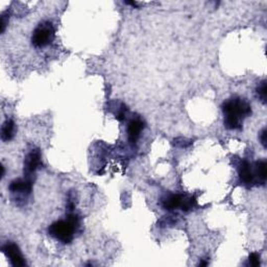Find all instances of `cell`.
Instances as JSON below:
<instances>
[{"mask_svg":"<svg viewBox=\"0 0 267 267\" xmlns=\"http://www.w3.org/2000/svg\"><path fill=\"white\" fill-rule=\"evenodd\" d=\"M41 166H42L41 152L39 148H35V150H32L25 157L24 172L27 175V177H29ZM29 179H31V177H29Z\"/></svg>","mask_w":267,"mask_h":267,"instance_id":"obj_6","label":"cell"},{"mask_svg":"<svg viewBox=\"0 0 267 267\" xmlns=\"http://www.w3.org/2000/svg\"><path fill=\"white\" fill-rule=\"evenodd\" d=\"M2 252L3 254L9 259V262L13 266L20 267V266H25L26 261L24 259V257L19 249V246L14 243V242H7L2 246Z\"/></svg>","mask_w":267,"mask_h":267,"instance_id":"obj_5","label":"cell"},{"mask_svg":"<svg viewBox=\"0 0 267 267\" xmlns=\"http://www.w3.org/2000/svg\"><path fill=\"white\" fill-rule=\"evenodd\" d=\"M260 140H261L262 145L264 147H266V130H265V128H264V130L260 134Z\"/></svg>","mask_w":267,"mask_h":267,"instance_id":"obj_14","label":"cell"},{"mask_svg":"<svg viewBox=\"0 0 267 267\" xmlns=\"http://www.w3.org/2000/svg\"><path fill=\"white\" fill-rule=\"evenodd\" d=\"M5 26H6V16H5V14H2V16H1V33H4Z\"/></svg>","mask_w":267,"mask_h":267,"instance_id":"obj_15","label":"cell"},{"mask_svg":"<svg viewBox=\"0 0 267 267\" xmlns=\"http://www.w3.org/2000/svg\"><path fill=\"white\" fill-rule=\"evenodd\" d=\"M144 128V122L137 118V119H133L127 126V136H128V141L132 144H135L138 139L140 138V135Z\"/></svg>","mask_w":267,"mask_h":267,"instance_id":"obj_8","label":"cell"},{"mask_svg":"<svg viewBox=\"0 0 267 267\" xmlns=\"http://www.w3.org/2000/svg\"><path fill=\"white\" fill-rule=\"evenodd\" d=\"M78 225V218L74 214H70L67 219L57 220L48 227V234L54 239L64 244L70 243L74 238V233Z\"/></svg>","mask_w":267,"mask_h":267,"instance_id":"obj_2","label":"cell"},{"mask_svg":"<svg viewBox=\"0 0 267 267\" xmlns=\"http://www.w3.org/2000/svg\"><path fill=\"white\" fill-rule=\"evenodd\" d=\"M8 190L12 193H24L31 194L33 191V181L29 177L26 179H16L11 182L8 186Z\"/></svg>","mask_w":267,"mask_h":267,"instance_id":"obj_7","label":"cell"},{"mask_svg":"<svg viewBox=\"0 0 267 267\" xmlns=\"http://www.w3.org/2000/svg\"><path fill=\"white\" fill-rule=\"evenodd\" d=\"M239 177L240 181L244 183L245 185H252L255 182V172L252 168V165L250 162H247L246 160L242 161L241 164L239 165V169H238Z\"/></svg>","mask_w":267,"mask_h":267,"instance_id":"obj_9","label":"cell"},{"mask_svg":"<svg viewBox=\"0 0 267 267\" xmlns=\"http://www.w3.org/2000/svg\"><path fill=\"white\" fill-rule=\"evenodd\" d=\"M15 135V122L12 119H6L1 127V140L3 142L11 141Z\"/></svg>","mask_w":267,"mask_h":267,"instance_id":"obj_10","label":"cell"},{"mask_svg":"<svg viewBox=\"0 0 267 267\" xmlns=\"http://www.w3.org/2000/svg\"><path fill=\"white\" fill-rule=\"evenodd\" d=\"M267 176V164L266 161H259L256 163V171H255V177L259 180L260 183L264 184L266 181Z\"/></svg>","mask_w":267,"mask_h":267,"instance_id":"obj_11","label":"cell"},{"mask_svg":"<svg viewBox=\"0 0 267 267\" xmlns=\"http://www.w3.org/2000/svg\"><path fill=\"white\" fill-rule=\"evenodd\" d=\"M55 38V31L51 21H43L33 32L32 43L36 48H44L51 44Z\"/></svg>","mask_w":267,"mask_h":267,"instance_id":"obj_3","label":"cell"},{"mask_svg":"<svg viewBox=\"0 0 267 267\" xmlns=\"http://www.w3.org/2000/svg\"><path fill=\"white\" fill-rule=\"evenodd\" d=\"M222 112L227 130H241L243 120L252 114V107L245 100L234 97L223 103Z\"/></svg>","mask_w":267,"mask_h":267,"instance_id":"obj_1","label":"cell"},{"mask_svg":"<svg viewBox=\"0 0 267 267\" xmlns=\"http://www.w3.org/2000/svg\"><path fill=\"white\" fill-rule=\"evenodd\" d=\"M257 94L258 97L262 101L263 104L266 103V81H263L258 88H257Z\"/></svg>","mask_w":267,"mask_h":267,"instance_id":"obj_12","label":"cell"},{"mask_svg":"<svg viewBox=\"0 0 267 267\" xmlns=\"http://www.w3.org/2000/svg\"><path fill=\"white\" fill-rule=\"evenodd\" d=\"M124 3H125V4H130V5H133V6H138V4H139V3L136 2V1H125Z\"/></svg>","mask_w":267,"mask_h":267,"instance_id":"obj_16","label":"cell"},{"mask_svg":"<svg viewBox=\"0 0 267 267\" xmlns=\"http://www.w3.org/2000/svg\"><path fill=\"white\" fill-rule=\"evenodd\" d=\"M161 204L164 209L169 211L179 209V208H181L183 211H188L194 207L195 200L191 196L177 193H169L162 197Z\"/></svg>","mask_w":267,"mask_h":267,"instance_id":"obj_4","label":"cell"},{"mask_svg":"<svg viewBox=\"0 0 267 267\" xmlns=\"http://www.w3.org/2000/svg\"><path fill=\"white\" fill-rule=\"evenodd\" d=\"M249 264L253 267H258L260 265V255L258 253H252L249 257Z\"/></svg>","mask_w":267,"mask_h":267,"instance_id":"obj_13","label":"cell"},{"mask_svg":"<svg viewBox=\"0 0 267 267\" xmlns=\"http://www.w3.org/2000/svg\"><path fill=\"white\" fill-rule=\"evenodd\" d=\"M208 264H209V263H208L207 261H201V262L199 263V266H207Z\"/></svg>","mask_w":267,"mask_h":267,"instance_id":"obj_17","label":"cell"}]
</instances>
